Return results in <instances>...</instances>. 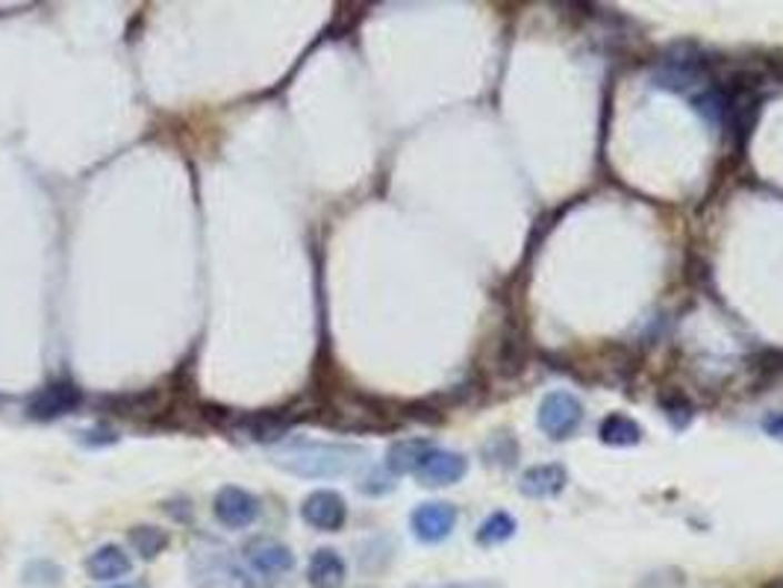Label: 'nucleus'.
I'll return each mask as SVG.
<instances>
[{"mask_svg":"<svg viewBox=\"0 0 783 588\" xmlns=\"http://www.w3.org/2000/svg\"><path fill=\"white\" fill-rule=\"evenodd\" d=\"M133 571V562L130 556L121 550L119 545H103L98 547L89 559H86V574L98 582H116L121 577Z\"/></svg>","mask_w":783,"mask_h":588,"instance_id":"nucleus-11","label":"nucleus"},{"mask_svg":"<svg viewBox=\"0 0 783 588\" xmlns=\"http://www.w3.org/2000/svg\"><path fill=\"white\" fill-rule=\"evenodd\" d=\"M212 513H215L219 524H224L228 529H244L260 518L262 506L251 491H244L239 486H228L221 488L215 500H212Z\"/></svg>","mask_w":783,"mask_h":588,"instance_id":"nucleus-6","label":"nucleus"},{"mask_svg":"<svg viewBox=\"0 0 783 588\" xmlns=\"http://www.w3.org/2000/svg\"><path fill=\"white\" fill-rule=\"evenodd\" d=\"M348 577L345 559L333 550V547H321L310 556L307 565V582L312 588H342Z\"/></svg>","mask_w":783,"mask_h":588,"instance_id":"nucleus-10","label":"nucleus"},{"mask_svg":"<svg viewBox=\"0 0 783 588\" xmlns=\"http://www.w3.org/2000/svg\"><path fill=\"white\" fill-rule=\"evenodd\" d=\"M428 450H430V442H424V438H406V442H398V445H392V450H389L387 468L392 470V474H410V470H419V465H422Z\"/></svg>","mask_w":783,"mask_h":588,"instance_id":"nucleus-13","label":"nucleus"},{"mask_svg":"<svg viewBox=\"0 0 783 588\" xmlns=\"http://www.w3.org/2000/svg\"><path fill=\"white\" fill-rule=\"evenodd\" d=\"M430 588H504L492 580H469V582H445V586H430Z\"/></svg>","mask_w":783,"mask_h":588,"instance_id":"nucleus-19","label":"nucleus"},{"mask_svg":"<svg viewBox=\"0 0 783 588\" xmlns=\"http://www.w3.org/2000/svg\"><path fill=\"white\" fill-rule=\"evenodd\" d=\"M515 536V518L510 513H492L486 518V521L478 527V533H474V538H478V545H504V541H510V538Z\"/></svg>","mask_w":783,"mask_h":588,"instance_id":"nucleus-14","label":"nucleus"},{"mask_svg":"<svg viewBox=\"0 0 783 588\" xmlns=\"http://www.w3.org/2000/svg\"><path fill=\"white\" fill-rule=\"evenodd\" d=\"M24 582L53 588L57 582H60V568H57V565H51V562H33L24 571Z\"/></svg>","mask_w":783,"mask_h":588,"instance_id":"nucleus-17","label":"nucleus"},{"mask_svg":"<svg viewBox=\"0 0 783 588\" xmlns=\"http://www.w3.org/2000/svg\"><path fill=\"white\" fill-rule=\"evenodd\" d=\"M640 436H642V429L636 427L631 418H624V415H610V418L601 424V438H604L606 445H619V447L636 445Z\"/></svg>","mask_w":783,"mask_h":588,"instance_id":"nucleus-15","label":"nucleus"},{"mask_svg":"<svg viewBox=\"0 0 783 588\" xmlns=\"http://www.w3.org/2000/svg\"><path fill=\"white\" fill-rule=\"evenodd\" d=\"M365 456L362 447L354 445H328V442H295V445L283 447L274 463L289 474L303 479H328L345 474L354 465H360Z\"/></svg>","mask_w":783,"mask_h":588,"instance_id":"nucleus-1","label":"nucleus"},{"mask_svg":"<svg viewBox=\"0 0 783 588\" xmlns=\"http://www.w3.org/2000/svg\"><path fill=\"white\" fill-rule=\"evenodd\" d=\"M121 588H130V586H121Z\"/></svg>","mask_w":783,"mask_h":588,"instance_id":"nucleus-21","label":"nucleus"},{"mask_svg":"<svg viewBox=\"0 0 783 588\" xmlns=\"http://www.w3.org/2000/svg\"><path fill=\"white\" fill-rule=\"evenodd\" d=\"M415 538L422 545H439L445 541L456 527V509L451 504H422L410 518Z\"/></svg>","mask_w":783,"mask_h":588,"instance_id":"nucleus-8","label":"nucleus"},{"mask_svg":"<svg viewBox=\"0 0 783 588\" xmlns=\"http://www.w3.org/2000/svg\"><path fill=\"white\" fill-rule=\"evenodd\" d=\"M360 488L365 491V495H383V491H389V488H392V483H389L387 477H380V474H371V477L362 479Z\"/></svg>","mask_w":783,"mask_h":588,"instance_id":"nucleus-18","label":"nucleus"},{"mask_svg":"<svg viewBox=\"0 0 783 588\" xmlns=\"http://www.w3.org/2000/svg\"><path fill=\"white\" fill-rule=\"evenodd\" d=\"M301 518L319 533H339L348 521L345 497L339 491H330V488H319L303 500Z\"/></svg>","mask_w":783,"mask_h":588,"instance_id":"nucleus-5","label":"nucleus"},{"mask_svg":"<svg viewBox=\"0 0 783 588\" xmlns=\"http://www.w3.org/2000/svg\"><path fill=\"white\" fill-rule=\"evenodd\" d=\"M80 401H83V395H80V388H77L74 383H53V386L42 388V392L30 401L27 412H30V418L36 420H53L62 418L66 412H74L77 406H80Z\"/></svg>","mask_w":783,"mask_h":588,"instance_id":"nucleus-9","label":"nucleus"},{"mask_svg":"<svg viewBox=\"0 0 783 588\" xmlns=\"http://www.w3.org/2000/svg\"><path fill=\"white\" fill-rule=\"evenodd\" d=\"M130 545L139 550V556L142 559H153V556H160L165 547H169V536L162 533L160 527H133L130 529Z\"/></svg>","mask_w":783,"mask_h":588,"instance_id":"nucleus-16","label":"nucleus"},{"mask_svg":"<svg viewBox=\"0 0 783 588\" xmlns=\"http://www.w3.org/2000/svg\"><path fill=\"white\" fill-rule=\"evenodd\" d=\"M244 562L253 574L274 580L295 568V554L287 545H280L278 538L257 536L244 545Z\"/></svg>","mask_w":783,"mask_h":588,"instance_id":"nucleus-4","label":"nucleus"},{"mask_svg":"<svg viewBox=\"0 0 783 588\" xmlns=\"http://www.w3.org/2000/svg\"><path fill=\"white\" fill-rule=\"evenodd\" d=\"M189 574L198 588H265L257 582V574L248 571L224 545L203 541L189 554Z\"/></svg>","mask_w":783,"mask_h":588,"instance_id":"nucleus-2","label":"nucleus"},{"mask_svg":"<svg viewBox=\"0 0 783 588\" xmlns=\"http://www.w3.org/2000/svg\"><path fill=\"white\" fill-rule=\"evenodd\" d=\"M766 433H769V436H775V438H781V442H783V412H781V415H775V418L766 420Z\"/></svg>","mask_w":783,"mask_h":588,"instance_id":"nucleus-20","label":"nucleus"},{"mask_svg":"<svg viewBox=\"0 0 783 588\" xmlns=\"http://www.w3.org/2000/svg\"><path fill=\"white\" fill-rule=\"evenodd\" d=\"M583 420V404L569 392H551L540 406V429L551 438H569Z\"/></svg>","mask_w":783,"mask_h":588,"instance_id":"nucleus-3","label":"nucleus"},{"mask_svg":"<svg viewBox=\"0 0 783 588\" xmlns=\"http://www.w3.org/2000/svg\"><path fill=\"white\" fill-rule=\"evenodd\" d=\"M465 470H469V459H465L463 454L430 447L428 454H424L422 465H419V470H415V477H419L422 486L439 488V486H454V483H460V479L465 477Z\"/></svg>","mask_w":783,"mask_h":588,"instance_id":"nucleus-7","label":"nucleus"},{"mask_svg":"<svg viewBox=\"0 0 783 588\" xmlns=\"http://www.w3.org/2000/svg\"><path fill=\"white\" fill-rule=\"evenodd\" d=\"M565 483H569V477H565L563 465H536V468L524 470L519 491L524 497H533V500H548V497L560 495Z\"/></svg>","mask_w":783,"mask_h":588,"instance_id":"nucleus-12","label":"nucleus"}]
</instances>
